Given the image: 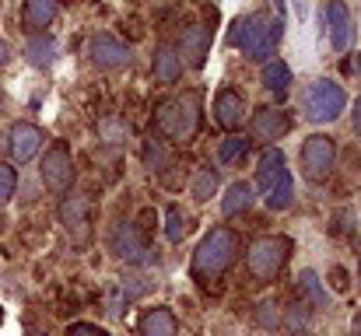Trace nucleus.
<instances>
[{
  "mask_svg": "<svg viewBox=\"0 0 361 336\" xmlns=\"http://www.w3.org/2000/svg\"><path fill=\"white\" fill-rule=\"evenodd\" d=\"M323 21H326V28H330V42H334V49L344 53V49L351 46V39H355V25H351V11H348V4H344V0H330L326 11H323Z\"/></svg>",
  "mask_w": 361,
  "mask_h": 336,
  "instance_id": "4468645a",
  "label": "nucleus"
},
{
  "mask_svg": "<svg viewBox=\"0 0 361 336\" xmlns=\"http://www.w3.org/2000/svg\"><path fill=\"white\" fill-rule=\"evenodd\" d=\"M99 137H102L106 144H123V140L130 137V123H126L123 116H102V119H99Z\"/></svg>",
  "mask_w": 361,
  "mask_h": 336,
  "instance_id": "bb28decb",
  "label": "nucleus"
},
{
  "mask_svg": "<svg viewBox=\"0 0 361 336\" xmlns=\"http://www.w3.org/2000/svg\"><path fill=\"white\" fill-rule=\"evenodd\" d=\"M239 235L232 231V228H211L204 238H200V245H197V252H193V263H190V273H193V280L197 284H218L228 270H232V263L239 259Z\"/></svg>",
  "mask_w": 361,
  "mask_h": 336,
  "instance_id": "f03ea898",
  "label": "nucleus"
},
{
  "mask_svg": "<svg viewBox=\"0 0 361 336\" xmlns=\"http://www.w3.org/2000/svg\"><path fill=\"white\" fill-rule=\"evenodd\" d=\"M351 126H355V133L361 137V99H355V112H351Z\"/></svg>",
  "mask_w": 361,
  "mask_h": 336,
  "instance_id": "72a5a7b5",
  "label": "nucleus"
},
{
  "mask_svg": "<svg viewBox=\"0 0 361 336\" xmlns=\"http://www.w3.org/2000/svg\"><path fill=\"white\" fill-rule=\"evenodd\" d=\"M298 165H302V179L305 182H326L334 165H337V140L330 133H312L305 137L302 144V154H298Z\"/></svg>",
  "mask_w": 361,
  "mask_h": 336,
  "instance_id": "423d86ee",
  "label": "nucleus"
},
{
  "mask_svg": "<svg viewBox=\"0 0 361 336\" xmlns=\"http://www.w3.org/2000/svg\"><path fill=\"white\" fill-rule=\"evenodd\" d=\"M137 333L140 336H179V323H176V316H172L169 309L158 305V309H151V312L140 316Z\"/></svg>",
  "mask_w": 361,
  "mask_h": 336,
  "instance_id": "6ab92c4d",
  "label": "nucleus"
},
{
  "mask_svg": "<svg viewBox=\"0 0 361 336\" xmlns=\"http://www.w3.org/2000/svg\"><path fill=\"white\" fill-rule=\"evenodd\" d=\"M284 172H288V168H284V151H281V147H270V151L259 158V168H256V186L267 193V189H270V186H274L281 175H284Z\"/></svg>",
  "mask_w": 361,
  "mask_h": 336,
  "instance_id": "aec40b11",
  "label": "nucleus"
},
{
  "mask_svg": "<svg viewBox=\"0 0 361 336\" xmlns=\"http://www.w3.org/2000/svg\"><path fill=\"white\" fill-rule=\"evenodd\" d=\"M207 46H211V28L207 25L183 28V39H179V60H183V67L200 70L207 63Z\"/></svg>",
  "mask_w": 361,
  "mask_h": 336,
  "instance_id": "ddd939ff",
  "label": "nucleus"
},
{
  "mask_svg": "<svg viewBox=\"0 0 361 336\" xmlns=\"http://www.w3.org/2000/svg\"><path fill=\"white\" fill-rule=\"evenodd\" d=\"M42 144H46V133H42L35 123H14V126H11V158H14L18 165H28V161L39 154Z\"/></svg>",
  "mask_w": 361,
  "mask_h": 336,
  "instance_id": "2eb2a0df",
  "label": "nucleus"
},
{
  "mask_svg": "<svg viewBox=\"0 0 361 336\" xmlns=\"http://www.w3.org/2000/svg\"><path fill=\"white\" fill-rule=\"evenodd\" d=\"M298 287H302V291H305V294L312 298V305H316V309H319V305L326 301V291L319 287V277H316L312 270H302V280H298Z\"/></svg>",
  "mask_w": 361,
  "mask_h": 336,
  "instance_id": "c85d7f7f",
  "label": "nucleus"
},
{
  "mask_svg": "<svg viewBox=\"0 0 361 336\" xmlns=\"http://www.w3.org/2000/svg\"><path fill=\"white\" fill-rule=\"evenodd\" d=\"M245 116H249V106H245V95H242L239 88H221L214 95V119H218L221 130L235 133L242 123H245Z\"/></svg>",
  "mask_w": 361,
  "mask_h": 336,
  "instance_id": "f8f14e48",
  "label": "nucleus"
},
{
  "mask_svg": "<svg viewBox=\"0 0 361 336\" xmlns=\"http://www.w3.org/2000/svg\"><path fill=\"white\" fill-rule=\"evenodd\" d=\"M67 336H109L102 326H92V323H74L71 330H67Z\"/></svg>",
  "mask_w": 361,
  "mask_h": 336,
  "instance_id": "2f4dec72",
  "label": "nucleus"
},
{
  "mask_svg": "<svg viewBox=\"0 0 361 336\" xmlns=\"http://www.w3.org/2000/svg\"><path fill=\"white\" fill-rule=\"evenodd\" d=\"M109 245H113V252L120 256L123 263H133V266L151 263V245H147L140 224H116L113 235H109Z\"/></svg>",
  "mask_w": 361,
  "mask_h": 336,
  "instance_id": "1a4fd4ad",
  "label": "nucleus"
},
{
  "mask_svg": "<svg viewBox=\"0 0 361 336\" xmlns=\"http://www.w3.org/2000/svg\"><path fill=\"white\" fill-rule=\"evenodd\" d=\"M56 18V0H25V11H21V25L28 35H39L53 25Z\"/></svg>",
  "mask_w": 361,
  "mask_h": 336,
  "instance_id": "dca6fc26",
  "label": "nucleus"
},
{
  "mask_svg": "<svg viewBox=\"0 0 361 336\" xmlns=\"http://www.w3.org/2000/svg\"><path fill=\"white\" fill-rule=\"evenodd\" d=\"M263 204H267V211H288V207L295 204V179H291V172H284V175L263 193Z\"/></svg>",
  "mask_w": 361,
  "mask_h": 336,
  "instance_id": "4be33fe9",
  "label": "nucleus"
},
{
  "mask_svg": "<svg viewBox=\"0 0 361 336\" xmlns=\"http://www.w3.org/2000/svg\"><path fill=\"white\" fill-rule=\"evenodd\" d=\"M60 224L67 228V235L78 242V245H85V242H92V200L85 197V193H67L63 197V204H60Z\"/></svg>",
  "mask_w": 361,
  "mask_h": 336,
  "instance_id": "6e6552de",
  "label": "nucleus"
},
{
  "mask_svg": "<svg viewBox=\"0 0 361 336\" xmlns=\"http://www.w3.org/2000/svg\"><path fill=\"white\" fill-rule=\"evenodd\" d=\"M144 165H147L151 172H165V168L172 165V151H169V144L158 140V137H147V140H144Z\"/></svg>",
  "mask_w": 361,
  "mask_h": 336,
  "instance_id": "b1692460",
  "label": "nucleus"
},
{
  "mask_svg": "<svg viewBox=\"0 0 361 336\" xmlns=\"http://www.w3.org/2000/svg\"><path fill=\"white\" fill-rule=\"evenodd\" d=\"M355 70H358V74H361V63H358V67H355Z\"/></svg>",
  "mask_w": 361,
  "mask_h": 336,
  "instance_id": "ea45409f",
  "label": "nucleus"
},
{
  "mask_svg": "<svg viewBox=\"0 0 361 336\" xmlns=\"http://www.w3.org/2000/svg\"><path fill=\"white\" fill-rule=\"evenodd\" d=\"M334 287H337V291H348V273H344L341 266L334 270Z\"/></svg>",
  "mask_w": 361,
  "mask_h": 336,
  "instance_id": "473e14b6",
  "label": "nucleus"
},
{
  "mask_svg": "<svg viewBox=\"0 0 361 336\" xmlns=\"http://www.w3.org/2000/svg\"><path fill=\"white\" fill-rule=\"evenodd\" d=\"M295 242L288 235H267V238H256L245 252V270L252 277V284H270L277 280V273L284 270L288 256H291Z\"/></svg>",
  "mask_w": 361,
  "mask_h": 336,
  "instance_id": "20e7f679",
  "label": "nucleus"
},
{
  "mask_svg": "<svg viewBox=\"0 0 361 336\" xmlns=\"http://www.w3.org/2000/svg\"><path fill=\"white\" fill-rule=\"evenodd\" d=\"M288 130H291V116L284 109H277V106H263V109H256L249 116V137L259 140V144H274Z\"/></svg>",
  "mask_w": 361,
  "mask_h": 336,
  "instance_id": "9d476101",
  "label": "nucleus"
},
{
  "mask_svg": "<svg viewBox=\"0 0 361 336\" xmlns=\"http://www.w3.org/2000/svg\"><path fill=\"white\" fill-rule=\"evenodd\" d=\"M249 147H252V140H249V137L228 133V137L221 140V147H218V158H221V165H239V161H245Z\"/></svg>",
  "mask_w": 361,
  "mask_h": 336,
  "instance_id": "393cba45",
  "label": "nucleus"
},
{
  "mask_svg": "<svg viewBox=\"0 0 361 336\" xmlns=\"http://www.w3.org/2000/svg\"><path fill=\"white\" fill-rule=\"evenodd\" d=\"M154 77H158V85H179V77H183L179 49H172L169 42H161L154 49Z\"/></svg>",
  "mask_w": 361,
  "mask_h": 336,
  "instance_id": "f3484780",
  "label": "nucleus"
},
{
  "mask_svg": "<svg viewBox=\"0 0 361 336\" xmlns=\"http://www.w3.org/2000/svg\"><path fill=\"white\" fill-rule=\"evenodd\" d=\"M259 81H263L267 92H274L277 99H284V95H288V85H291V67H288L284 60H267Z\"/></svg>",
  "mask_w": 361,
  "mask_h": 336,
  "instance_id": "412c9836",
  "label": "nucleus"
},
{
  "mask_svg": "<svg viewBox=\"0 0 361 336\" xmlns=\"http://www.w3.org/2000/svg\"><path fill=\"white\" fill-rule=\"evenodd\" d=\"M218 168H200L193 179H190V193H193V200H200V204H207L214 193H218Z\"/></svg>",
  "mask_w": 361,
  "mask_h": 336,
  "instance_id": "a878e982",
  "label": "nucleus"
},
{
  "mask_svg": "<svg viewBox=\"0 0 361 336\" xmlns=\"http://www.w3.org/2000/svg\"><path fill=\"white\" fill-rule=\"evenodd\" d=\"M165 235H169V242H183L186 238V231H190V221H183V211L172 204L169 211H165Z\"/></svg>",
  "mask_w": 361,
  "mask_h": 336,
  "instance_id": "cd10ccee",
  "label": "nucleus"
},
{
  "mask_svg": "<svg viewBox=\"0 0 361 336\" xmlns=\"http://www.w3.org/2000/svg\"><path fill=\"white\" fill-rule=\"evenodd\" d=\"M259 326H281V316H277V305H270V301H263L259 305Z\"/></svg>",
  "mask_w": 361,
  "mask_h": 336,
  "instance_id": "7c9ffc66",
  "label": "nucleus"
},
{
  "mask_svg": "<svg viewBox=\"0 0 361 336\" xmlns=\"http://www.w3.org/2000/svg\"><path fill=\"white\" fill-rule=\"evenodd\" d=\"M25 60H28L35 70L53 67V60H56V42H53V35H46V32L28 35V39H25Z\"/></svg>",
  "mask_w": 361,
  "mask_h": 336,
  "instance_id": "a211bd4d",
  "label": "nucleus"
},
{
  "mask_svg": "<svg viewBox=\"0 0 361 336\" xmlns=\"http://www.w3.org/2000/svg\"><path fill=\"white\" fill-rule=\"evenodd\" d=\"M7 56H11V46H7V42H4V39H0V67H4V63H7Z\"/></svg>",
  "mask_w": 361,
  "mask_h": 336,
  "instance_id": "f704fd0d",
  "label": "nucleus"
},
{
  "mask_svg": "<svg viewBox=\"0 0 361 336\" xmlns=\"http://www.w3.org/2000/svg\"><path fill=\"white\" fill-rule=\"evenodd\" d=\"M302 109H305V119H309V123H334V119H341L344 109H348V92H344L337 81L319 77V81H312V85L305 88Z\"/></svg>",
  "mask_w": 361,
  "mask_h": 336,
  "instance_id": "39448f33",
  "label": "nucleus"
},
{
  "mask_svg": "<svg viewBox=\"0 0 361 336\" xmlns=\"http://www.w3.org/2000/svg\"><path fill=\"white\" fill-rule=\"evenodd\" d=\"M56 4H71V0H56Z\"/></svg>",
  "mask_w": 361,
  "mask_h": 336,
  "instance_id": "58836bf2",
  "label": "nucleus"
},
{
  "mask_svg": "<svg viewBox=\"0 0 361 336\" xmlns=\"http://www.w3.org/2000/svg\"><path fill=\"white\" fill-rule=\"evenodd\" d=\"M358 287H361V263H358Z\"/></svg>",
  "mask_w": 361,
  "mask_h": 336,
  "instance_id": "e433bc0d",
  "label": "nucleus"
},
{
  "mask_svg": "<svg viewBox=\"0 0 361 336\" xmlns=\"http://www.w3.org/2000/svg\"><path fill=\"white\" fill-rule=\"evenodd\" d=\"M14 189H18V172H14L11 165H4V161H0V207H7V204H11Z\"/></svg>",
  "mask_w": 361,
  "mask_h": 336,
  "instance_id": "c756f323",
  "label": "nucleus"
},
{
  "mask_svg": "<svg viewBox=\"0 0 361 336\" xmlns=\"http://www.w3.org/2000/svg\"><path fill=\"white\" fill-rule=\"evenodd\" d=\"M28 336H46V333H28Z\"/></svg>",
  "mask_w": 361,
  "mask_h": 336,
  "instance_id": "4c0bfd02",
  "label": "nucleus"
},
{
  "mask_svg": "<svg viewBox=\"0 0 361 336\" xmlns=\"http://www.w3.org/2000/svg\"><path fill=\"white\" fill-rule=\"evenodd\" d=\"M281 39H284V21L267 11L242 14L232 21V32H228V46L242 49V56H249L256 63H267L274 56V49L281 46Z\"/></svg>",
  "mask_w": 361,
  "mask_h": 336,
  "instance_id": "f257e3e1",
  "label": "nucleus"
},
{
  "mask_svg": "<svg viewBox=\"0 0 361 336\" xmlns=\"http://www.w3.org/2000/svg\"><path fill=\"white\" fill-rule=\"evenodd\" d=\"M351 336H361V319H358V323H355V333H351Z\"/></svg>",
  "mask_w": 361,
  "mask_h": 336,
  "instance_id": "c9c22d12",
  "label": "nucleus"
},
{
  "mask_svg": "<svg viewBox=\"0 0 361 336\" xmlns=\"http://www.w3.org/2000/svg\"><path fill=\"white\" fill-rule=\"evenodd\" d=\"M88 56L99 70H123L133 56H130V46L120 42L116 35H92L88 42Z\"/></svg>",
  "mask_w": 361,
  "mask_h": 336,
  "instance_id": "9b49d317",
  "label": "nucleus"
},
{
  "mask_svg": "<svg viewBox=\"0 0 361 336\" xmlns=\"http://www.w3.org/2000/svg\"><path fill=\"white\" fill-rule=\"evenodd\" d=\"M39 179L49 193H67L71 182H74V158H71V147L60 140L53 147H46L42 161H39Z\"/></svg>",
  "mask_w": 361,
  "mask_h": 336,
  "instance_id": "0eeeda50",
  "label": "nucleus"
},
{
  "mask_svg": "<svg viewBox=\"0 0 361 336\" xmlns=\"http://www.w3.org/2000/svg\"><path fill=\"white\" fill-rule=\"evenodd\" d=\"M249 207H252V186L249 182H232L228 193H225V200H221V214L225 218H239Z\"/></svg>",
  "mask_w": 361,
  "mask_h": 336,
  "instance_id": "5701e85b",
  "label": "nucleus"
},
{
  "mask_svg": "<svg viewBox=\"0 0 361 336\" xmlns=\"http://www.w3.org/2000/svg\"><path fill=\"white\" fill-rule=\"evenodd\" d=\"M200 99H204V95L193 88V92H186V95H179V99L158 102V109H154L158 133L190 144V140L197 137V130H200Z\"/></svg>",
  "mask_w": 361,
  "mask_h": 336,
  "instance_id": "7ed1b4c3",
  "label": "nucleus"
}]
</instances>
